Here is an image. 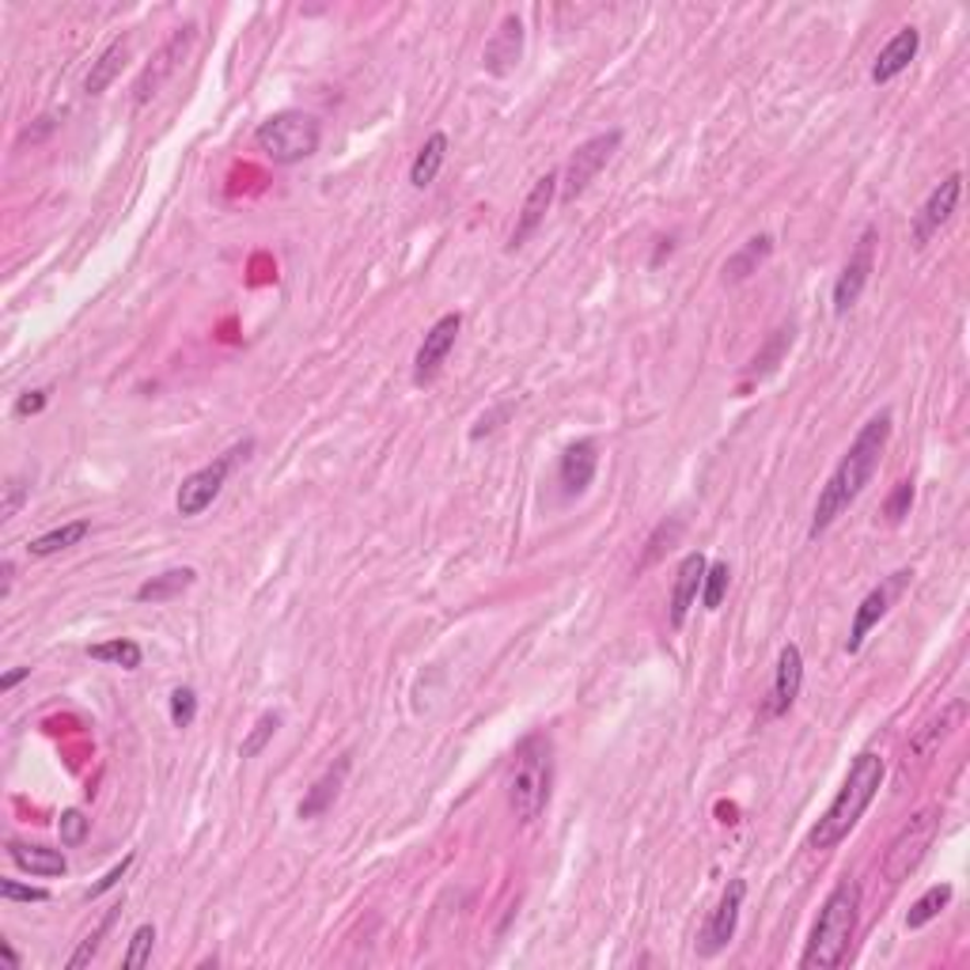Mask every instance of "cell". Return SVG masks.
I'll list each match as a JSON object with an SVG mask.
<instances>
[{
	"label": "cell",
	"instance_id": "f35d334b",
	"mask_svg": "<svg viewBox=\"0 0 970 970\" xmlns=\"http://www.w3.org/2000/svg\"><path fill=\"white\" fill-rule=\"evenodd\" d=\"M0 899L4 902H49L46 887H23L15 879H0Z\"/></svg>",
	"mask_w": 970,
	"mask_h": 970
},
{
	"label": "cell",
	"instance_id": "9a60e30c",
	"mask_svg": "<svg viewBox=\"0 0 970 970\" xmlns=\"http://www.w3.org/2000/svg\"><path fill=\"white\" fill-rule=\"evenodd\" d=\"M959 194H963V175H948L933 194L925 197L922 212L914 217V246H925L944 224H948L951 212H956V205H959Z\"/></svg>",
	"mask_w": 970,
	"mask_h": 970
},
{
	"label": "cell",
	"instance_id": "277c9868",
	"mask_svg": "<svg viewBox=\"0 0 970 970\" xmlns=\"http://www.w3.org/2000/svg\"><path fill=\"white\" fill-rule=\"evenodd\" d=\"M550 781H554V759L550 739L528 736L516 747L512 774H508V808L520 823H534L550 804Z\"/></svg>",
	"mask_w": 970,
	"mask_h": 970
},
{
	"label": "cell",
	"instance_id": "7402d4cb",
	"mask_svg": "<svg viewBox=\"0 0 970 970\" xmlns=\"http://www.w3.org/2000/svg\"><path fill=\"white\" fill-rule=\"evenodd\" d=\"M349 766H353L349 759H338V762H334V766L326 770V774L319 777L315 785L308 788V793H303V800H300V808H296V816H300V819H319V816H326V811L334 808V800H338L345 777H349Z\"/></svg>",
	"mask_w": 970,
	"mask_h": 970
},
{
	"label": "cell",
	"instance_id": "e0dca14e",
	"mask_svg": "<svg viewBox=\"0 0 970 970\" xmlns=\"http://www.w3.org/2000/svg\"><path fill=\"white\" fill-rule=\"evenodd\" d=\"M705 554L702 550H694V554H686L679 562L675 569V588H671V603H668V622L671 630H682L686 626V614L690 607L697 603V591H702V577H705Z\"/></svg>",
	"mask_w": 970,
	"mask_h": 970
},
{
	"label": "cell",
	"instance_id": "44dd1931",
	"mask_svg": "<svg viewBox=\"0 0 970 970\" xmlns=\"http://www.w3.org/2000/svg\"><path fill=\"white\" fill-rule=\"evenodd\" d=\"M917 49H922V31L917 27H902L899 35L891 38L884 49H879L876 65H873V84H891L899 72L910 69V61L917 57Z\"/></svg>",
	"mask_w": 970,
	"mask_h": 970
},
{
	"label": "cell",
	"instance_id": "83f0119b",
	"mask_svg": "<svg viewBox=\"0 0 970 970\" xmlns=\"http://www.w3.org/2000/svg\"><path fill=\"white\" fill-rule=\"evenodd\" d=\"M126 57H129V43H114V46H106L103 54H99V61L92 65V72H88L84 92H88V95H103L106 88L114 84V77H118V72L126 69Z\"/></svg>",
	"mask_w": 970,
	"mask_h": 970
},
{
	"label": "cell",
	"instance_id": "ee69618b",
	"mask_svg": "<svg viewBox=\"0 0 970 970\" xmlns=\"http://www.w3.org/2000/svg\"><path fill=\"white\" fill-rule=\"evenodd\" d=\"M129 865H134V853H129V857H122V865H114L111 873H106L103 879H99V884L92 887V891H88V899H99V894H106V891H111V887H118V879L129 873Z\"/></svg>",
	"mask_w": 970,
	"mask_h": 970
},
{
	"label": "cell",
	"instance_id": "f6af8a7d",
	"mask_svg": "<svg viewBox=\"0 0 970 970\" xmlns=\"http://www.w3.org/2000/svg\"><path fill=\"white\" fill-rule=\"evenodd\" d=\"M23 679H31V668H15V671H8V675L0 679V690H4V694H8V690H12L15 682H23Z\"/></svg>",
	"mask_w": 970,
	"mask_h": 970
},
{
	"label": "cell",
	"instance_id": "4fadbf2b",
	"mask_svg": "<svg viewBox=\"0 0 970 970\" xmlns=\"http://www.w3.org/2000/svg\"><path fill=\"white\" fill-rule=\"evenodd\" d=\"M907 580H910V573H894L891 580H884L879 588H873L865 599H861L857 619H853V630H850V640H845V653H850V656L861 653L865 637L879 626V622L887 619V611H891V599L899 596L902 588H907Z\"/></svg>",
	"mask_w": 970,
	"mask_h": 970
},
{
	"label": "cell",
	"instance_id": "603a6c76",
	"mask_svg": "<svg viewBox=\"0 0 970 970\" xmlns=\"http://www.w3.org/2000/svg\"><path fill=\"white\" fill-rule=\"evenodd\" d=\"M8 857L20 873L31 876H65L69 873V861H65L61 850H49V845H31V842H8Z\"/></svg>",
	"mask_w": 970,
	"mask_h": 970
},
{
	"label": "cell",
	"instance_id": "d6986e66",
	"mask_svg": "<svg viewBox=\"0 0 970 970\" xmlns=\"http://www.w3.org/2000/svg\"><path fill=\"white\" fill-rule=\"evenodd\" d=\"M800 686H804V656L796 645H785L777 656L774 690H770V705H766L770 717H785L796 705V697H800Z\"/></svg>",
	"mask_w": 970,
	"mask_h": 970
},
{
	"label": "cell",
	"instance_id": "9c48e42d",
	"mask_svg": "<svg viewBox=\"0 0 970 970\" xmlns=\"http://www.w3.org/2000/svg\"><path fill=\"white\" fill-rule=\"evenodd\" d=\"M194 38H197V27H194V23H186V27H178L175 35L160 46V54L152 57V65H148L141 77H137V84H134V103L137 106L148 103V99H152L171 77H175V69L186 61V54H190Z\"/></svg>",
	"mask_w": 970,
	"mask_h": 970
},
{
	"label": "cell",
	"instance_id": "5b68a950",
	"mask_svg": "<svg viewBox=\"0 0 970 970\" xmlns=\"http://www.w3.org/2000/svg\"><path fill=\"white\" fill-rule=\"evenodd\" d=\"M319 141H323V129H319V122L303 111H281L254 129V145H258V152H266L274 163L308 160V155L319 152Z\"/></svg>",
	"mask_w": 970,
	"mask_h": 970
},
{
	"label": "cell",
	"instance_id": "d590c367",
	"mask_svg": "<svg viewBox=\"0 0 970 970\" xmlns=\"http://www.w3.org/2000/svg\"><path fill=\"white\" fill-rule=\"evenodd\" d=\"M152 944H155V928L152 925H141L134 936H129V948H126V956H122V967H126V970H141L148 959H152Z\"/></svg>",
	"mask_w": 970,
	"mask_h": 970
},
{
	"label": "cell",
	"instance_id": "f546056e",
	"mask_svg": "<svg viewBox=\"0 0 970 970\" xmlns=\"http://www.w3.org/2000/svg\"><path fill=\"white\" fill-rule=\"evenodd\" d=\"M88 656L99 663H114V668H126V671H137L145 660L141 645L129 637H114V640H103V645H92L88 648Z\"/></svg>",
	"mask_w": 970,
	"mask_h": 970
},
{
	"label": "cell",
	"instance_id": "ac0fdd59",
	"mask_svg": "<svg viewBox=\"0 0 970 970\" xmlns=\"http://www.w3.org/2000/svg\"><path fill=\"white\" fill-rule=\"evenodd\" d=\"M596 466H599V443L596 440H577L562 451L557 459V482H562L565 497H580L584 489L596 478Z\"/></svg>",
	"mask_w": 970,
	"mask_h": 970
},
{
	"label": "cell",
	"instance_id": "836d02e7",
	"mask_svg": "<svg viewBox=\"0 0 970 970\" xmlns=\"http://www.w3.org/2000/svg\"><path fill=\"white\" fill-rule=\"evenodd\" d=\"M728 562H709L705 565V577H702V603L705 611H720V603H725V591H728Z\"/></svg>",
	"mask_w": 970,
	"mask_h": 970
},
{
	"label": "cell",
	"instance_id": "e575fe53",
	"mask_svg": "<svg viewBox=\"0 0 970 970\" xmlns=\"http://www.w3.org/2000/svg\"><path fill=\"white\" fill-rule=\"evenodd\" d=\"M679 534H682V520H675V516H671V520H663L660 528L653 531V539H648V550H645V557H640L637 569H648V565H653V562H660L663 550L675 546Z\"/></svg>",
	"mask_w": 970,
	"mask_h": 970
},
{
	"label": "cell",
	"instance_id": "8992f818",
	"mask_svg": "<svg viewBox=\"0 0 970 970\" xmlns=\"http://www.w3.org/2000/svg\"><path fill=\"white\" fill-rule=\"evenodd\" d=\"M936 830H940V811H933V808L917 811L914 819H907V823L899 827V834L891 838V845H887V853H884L887 884H902V879L922 865L928 845L936 842Z\"/></svg>",
	"mask_w": 970,
	"mask_h": 970
},
{
	"label": "cell",
	"instance_id": "1f68e13d",
	"mask_svg": "<svg viewBox=\"0 0 970 970\" xmlns=\"http://www.w3.org/2000/svg\"><path fill=\"white\" fill-rule=\"evenodd\" d=\"M118 914H122V907H111V910H106V914H103V922H99V925L92 928V933H88L84 940H80V948L72 951V956H69V963H65V967H69V970H80V967H88V963H92V959L99 956V948H103V936L111 933L114 922H118Z\"/></svg>",
	"mask_w": 970,
	"mask_h": 970
},
{
	"label": "cell",
	"instance_id": "60d3db41",
	"mask_svg": "<svg viewBox=\"0 0 970 970\" xmlns=\"http://www.w3.org/2000/svg\"><path fill=\"white\" fill-rule=\"evenodd\" d=\"M508 414H512V402H500V406H493L489 414H482L478 425L471 429V440H482V437H489V432H497Z\"/></svg>",
	"mask_w": 970,
	"mask_h": 970
},
{
	"label": "cell",
	"instance_id": "cb8c5ba5",
	"mask_svg": "<svg viewBox=\"0 0 970 970\" xmlns=\"http://www.w3.org/2000/svg\"><path fill=\"white\" fill-rule=\"evenodd\" d=\"M770 254H774V235H751V240H747L743 246H739L736 254H731V258L725 262V281H747V277L751 274H759L762 266H766V258Z\"/></svg>",
	"mask_w": 970,
	"mask_h": 970
},
{
	"label": "cell",
	"instance_id": "6da1fadb",
	"mask_svg": "<svg viewBox=\"0 0 970 970\" xmlns=\"http://www.w3.org/2000/svg\"><path fill=\"white\" fill-rule=\"evenodd\" d=\"M891 440V414H876L861 425V432L853 437V443L845 448V455L838 459V466L830 471L827 485L819 489L816 512H811V528L808 539H819L823 531H830V523L853 505V500L865 493V485L876 478L879 459H884V448Z\"/></svg>",
	"mask_w": 970,
	"mask_h": 970
},
{
	"label": "cell",
	"instance_id": "b9f144b4",
	"mask_svg": "<svg viewBox=\"0 0 970 970\" xmlns=\"http://www.w3.org/2000/svg\"><path fill=\"white\" fill-rule=\"evenodd\" d=\"M84 834H88V819L80 816L77 808L65 811L61 816V845H80L84 842Z\"/></svg>",
	"mask_w": 970,
	"mask_h": 970
},
{
	"label": "cell",
	"instance_id": "4316f807",
	"mask_svg": "<svg viewBox=\"0 0 970 970\" xmlns=\"http://www.w3.org/2000/svg\"><path fill=\"white\" fill-rule=\"evenodd\" d=\"M88 534H92V523H88V520H72V523H65V528H54V531L38 534V539H31L27 542V554L31 557H54V554H61V550L77 546V542H84Z\"/></svg>",
	"mask_w": 970,
	"mask_h": 970
},
{
	"label": "cell",
	"instance_id": "5bb4252c",
	"mask_svg": "<svg viewBox=\"0 0 970 970\" xmlns=\"http://www.w3.org/2000/svg\"><path fill=\"white\" fill-rule=\"evenodd\" d=\"M557 186H562V175H557V171H546V175L531 186L528 197H523L520 217H516L512 235H508V251H520V246L539 232L542 220H546V212H550V205H554V197H557Z\"/></svg>",
	"mask_w": 970,
	"mask_h": 970
},
{
	"label": "cell",
	"instance_id": "d4e9b609",
	"mask_svg": "<svg viewBox=\"0 0 970 970\" xmlns=\"http://www.w3.org/2000/svg\"><path fill=\"white\" fill-rule=\"evenodd\" d=\"M443 160H448V137L432 134L429 141L417 148L414 163H409V186H414V190H429V186L437 183Z\"/></svg>",
	"mask_w": 970,
	"mask_h": 970
},
{
	"label": "cell",
	"instance_id": "ba28073f",
	"mask_svg": "<svg viewBox=\"0 0 970 970\" xmlns=\"http://www.w3.org/2000/svg\"><path fill=\"white\" fill-rule=\"evenodd\" d=\"M622 145V129H611V134H599L591 137V141H584L577 152L569 155V163H565V175H562V201H577V197L588 190L591 183H596V175L607 168V160H611L614 152H619Z\"/></svg>",
	"mask_w": 970,
	"mask_h": 970
},
{
	"label": "cell",
	"instance_id": "74e56055",
	"mask_svg": "<svg viewBox=\"0 0 970 970\" xmlns=\"http://www.w3.org/2000/svg\"><path fill=\"white\" fill-rule=\"evenodd\" d=\"M910 505H914V482H910V478H902V482L891 489V497H887V505H884V516H887V523H902V520H907V516H910Z\"/></svg>",
	"mask_w": 970,
	"mask_h": 970
},
{
	"label": "cell",
	"instance_id": "ffe728a7",
	"mask_svg": "<svg viewBox=\"0 0 970 970\" xmlns=\"http://www.w3.org/2000/svg\"><path fill=\"white\" fill-rule=\"evenodd\" d=\"M963 720H967V702H963V697H956V702H948L940 713H933V717H928L925 725L914 731V739H910V751H914L917 759H928V754H936L951 736H956V728L963 725Z\"/></svg>",
	"mask_w": 970,
	"mask_h": 970
},
{
	"label": "cell",
	"instance_id": "bcb514c9",
	"mask_svg": "<svg viewBox=\"0 0 970 970\" xmlns=\"http://www.w3.org/2000/svg\"><path fill=\"white\" fill-rule=\"evenodd\" d=\"M0 956H4L8 967H20V956H15V948L8 940H0Z\"/></svg>",
	"mask_w": 970,
	"mask_h": 970
},
{
	"label": "cell",
	"instance_id": "4dcf8cb0",
	"mask_svg": "<svg viewBox=\"0 0 970 970\" xmlns=\"http://www.w3.org/2000/svg\"><path fill=\"white\" fill-rule=\"evenodd\" d=\"M951 894H956V891H951V884H933V887H928L922 899H917L914 907H910L907 928H925L928 922H936V917H940L944 910H948Z\"/></svg>",
	"mask_w": 970,
	"mask_h": 970
},
{
	"label": "cell",
	"instance_id": "3957f363",
	"mask_svg": "<svg viewBox=\"0 0 970 970\" xmlns=\"http://www.w3.org/2000/svg\"><path fill=\"white\" fill-rule=\"evenodd\" d=\"M857 917H861V887L850 876L827 894L823 910H819L816 925H811L808 948L800 956L804 970H830L842 967L850 956V944L857 936Z\"/></svg>",
	"mask_w": 970,
	"mask_h": 970
},
{
	"label": "cell",
	"instance_id": "484cf974",
	"mask_svg": "<svg viewBox=\"0 0 970 970\" xmlns=\"http://www.w3.org/2000/svg\"><path fill=\"white\" fill-rule=\"evenodd\" d=\"M194 580H197V573L190 569V565H183V569H168L137 588V603H168V599L183 596Z\"/></svg>",
	"mask_w": 970,
	"mask_h": 970
},
{
	"label": "cell",
	"instance_id": "7dc6e473",
	"mask_svg": "<svg viewBox=\"0 0 970 970\" xmlns=\"http://www.w3.org/2000/svg\"><path fill=\"white\" fill-rule=\"evenodd\" d=\"M12 577H15V565L4 562V588H0V596H8V591H12Z\"/></svg>",
	"mask_w": 970,
	"mask_h": 970
},
{
	"label": "cell",
	"instance_id": "2e32d148",
	"mask_svg": "<svg viewBox=\"0 0 970 970\" xmlns=\"http://www.w3.org/2000/svg\"><path fill=\"white\" fill-rule=\"evenodd\" d=\"M523 57V23L520 15H505L500 27L489 35V43L482 49V69L489 77H508Z\"/></svg>",
	"mask_w": 970,
	"mask_h": 970
},
{
	"label": "cell",
	"instance_id": "8fae6325",
	"mask_svg": "<svg viewBox=\"0 0 970 970\" xmlns=\"http://www.w3.org/2000/svg\"><path fill=\"white\" fill-rule=\"evenodd\" d=\"M743 899H747V884H743V879H731V884L725 887V894H720L717 910H713L709 922H705V928H702V940H697V956H702V959H713L717 951H725L731 944L736 925H739V910H743Z\"/></svg>",
	"mask_w": 970,
	"mask_h": 970
},
{
	"label": "cell",
	"instance_id": "7a4b0ae2",
	"mask_svg": "<svg viewBox=\"0 0 970 970\" xmlns=\"http://www.w3.org/2000/svg\"><path fill=\"white\" fill-rule=\"evenodd\" d=\"M879 785H884V759L873 751L857 754L850 774L842 781V788H838V796L830 800L823 816H819V823L811 827L808 834L811 850H834V845H842L845 838L853 834V827L861 823V816L868 811V804L876 800Z\"/></svg>",
	"mask_w": 970,
	"mask_h": 970
},
{
	"label": "cell",
	"instance_id": "8d00e7d4",
	"mask_svg": "<svg viewBox=\"0 0 970 970\" xmlns=\"http://www.w3.org/2000/svg\"><path fill=\"white\" fill-rule=\"evenodd\" d=\"M197 720V694L190 686L171 690V725L175 728H190Z\"/></svg>",
	"mask_w": 970,
	"mask_h": 970
},
{
	"label": "cell",
	"instance_id": "52a82bcc",
	"mask_svg": "<svg viewBox=\"0 0 970 970\" xmlns=\"http://www.w3.org/2000/svg\"><path fill=\"white\" fill-rule=\"evenodd\" d=\"M251 448H254V440H243V443H235V448H228L224 455L212 459L209 466H201V471L186 474L183 485H178V493H175L178 516H186V520H190V516H201L205 508H209L212 500L220 497V489H224V482H228V474H232V466L240 463V455H246Z\"/></svg>",
	"mask_w": 970,
	"mask_h": 970
},
{
	"label": "cell",
	"instance_id": "f1b7e54d",
	"mask_svg": "<svg viewBox=\"0 0 970 970\" xmlns=\"http://www.w3.org/2000/svg\"><path fill=\"white\" fill-rule=\"evenodd\" d=\"M793 338H796V326H781V331L770 334V342L762 345V353L751 360V368H747V380H766L781 360H785V353L793 349Z\"/></svg>",
	"mask_w": 970,
	"mask_h": 970
},
{
	"label": "cell",
	"instance_id": "7c38bea8",
	"mask_svg": "<svg viewBox=\"0 0 970 970\" xmlns=\"http://www.w3.org/2000/svg\"><path fill=\"white\" fill-rule=\"evenodd\" d=\"M459 331H463V315H459V311H451V315H443L429 326V334H425L422 349H417V357H414V383H417V388H425V383H432L440 376L443 360H448L451 349H455Z\"/></svg>",
	"mask_w": 970,
	"mask_h": 970
},
{
	"label": "cell",
	"instance_id": "7bdbcfd3",
	"mask_svg": "<svg viewBox=\"0 0 970 970\" xmlns=\"http://www.w3.org/2000/svg\"><path fill=\"white\" fill-rule=\"evenodd\" d=\"M46 402H49V391H23V394H20V399H15L12 414H15V417H31V414H43V409H46Z\"/></svg>",
	"mask_w": 970,
	"mask_h": 970
},
{
	"label": "cell",
	"instance_id": "d6a6232c",
	"mask_svg": "<svg viewBox=\"0 0 970 970\" xmlns=\"http://www.w3.org/2000/svg\"><path fill=\"white\" fill-rule=\"evenodd\" d=\"M277 728H281V713H277V709H266L258 720H254L251 736L243 739V747H240V759H258V754L269 747V739L277 736Z\"/></svg>",
	"mask_w": 970,
	"mask_h": 970
},
{
	"label": "cell",
	"instance_id": "30bf717a",
	"mask_svg": "<svg viewBox=\"0 0 970 970\" xmlns=\"http://www.w3.org/2000/svg\"><path fill=\"white\" fill-rule=\"evenodd\" d=\"M873 266H876V228H865L857 240V251L850 254V262H845L834 281V315H850L853 303L865 292L868 277H873Z\"/></svg>",
	"mask_w": 970,
	"mask_h": 970
},
{
	"label": "cell",
	"instance_id": "ab89813d",
	"mask_svg": "<svg viewBox=\"0 0 970 970\" xmlns=\"http://www.w3.org/2000/svg\"><path fill=\"white\" fill-rule=\"evenodd\" d=\"M31 497V485L23 478H8L4 485V505H0V520H12V516H20L23 500Z\"/></svg>",
	"mask_w": 970,
	"mask_h": 970
}]
</instances>
